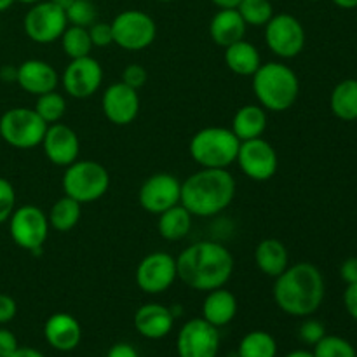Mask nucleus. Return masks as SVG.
I'll list each match as a JSON object with an SVG mask.
<instances>
[{
    "instance_id": "ea45409f",
    "label": "nucleus",
    "mask_w": 357,
    "mask_h": 357,
    "mask_svg": "<svg viewBox=\"0 0 357 357\" xmlns=\"http://www.w3.org/2000/svg\"><path fill=\"white\" fill-rule=\"evenodd\" d=\"M17 303L13 296L0 293V324H7L16 317Z\"/></svg>"
},
{
    "instance_id": "603ef678",
    "label": "nucleus",
    "mask_w": 357,
    "mask_h": 357,
    "mask_svg": "<svg viewBox=\"0 0 357 357\" xmlns=\"http://www.w3.org/2000/svg\"><path fill=\"white\" fill-rule=\"evenodd\" d=\"M14 2H16V0H0V13H3V10L9 9Z\"/></svg>"
},
{
    "instance_id": "4d7b16f0",
    "label": "nucleus",
    "mask_w": 357,
    "mask_h": 357,
    "mask_svg": "<svg viewBox=\"0 0 357 357\" xmlns=\"http://www.w3.org/2000/svg\"><path fill=\"white\" fill-rule=\"evenodd\" d=\"M356 357H357V354H356Z\"/></svg>"
},
{
    "instance_id": "37998d69",
    "label": "nucleus",
    "mask_w": 357,
    "mask_h": 357,
    "mask_svg": "<svg viewBox=\"0 0 357 357\" xmlns=\"http://www.w3.org/2000/svg\"><path fill=\"white\" fill-rule=\"evenodd\" d=\"M340 278L344 279L347 284H354V282H357V257L347 258V260L342 264Z\"/></svg>"
},
{
    "instance_id": "39448f33",
    "label": "nucleus",
    "mask_w": 357,
    "mask_h": 357,
    "mask_svg": "<svg viewBox=\"0 0 357 357\" xmlns=\"http://www.w3.org/2000/svg\"><path fill=\"white\" fill-rule=\"evenodd\" d=\"M239 138L229 128H204L195 132L190 139V155L201 167L229 169L237 159Z\"/></svg>"
},
{
    "instance_id": "2eb2a0df",
    "label": "nucleus",
    "mask_w": 357,
    "mask_h": 357,
    "mask_svg": "<svg viewBox=\"0 0 357 357\" xmlns=\"http://www.w3.org/2000/svg\"><path fill=\"white\" fill-rule=\"evenodd\" d=\"M63 89L75 100H87L93 96L103 82V68L93 56L72 59L61 75Z\"/></svg>"
},
{
    "instance_id": "4468645a",
    "label": "nucleus",
    "mask_w": 357,
    "mask_h": 357,
    "mask_svg": "<svg viewBox=\"0 0 357 357\" xmlns=\"http://www.w3.org/2000/svg\"><path fill=\"white\" fill-rule=\"evenodd\" d=\"M178 357H216L220 352L218 328L202 317L187 321L176 338Z\"/></svg>"
},
{
    "instance_id": "8fccbe9b",
    "label": "nucleus",
    "mask_w": 357,
    "mask_h": 357,
    "mask_svg": "<svg viewBox=\"0 0 357 357\" xmlns=\"http://www.w3.org/2000/svg\"><path fill=\"white\" fill-rule=\"evenodd\" d=\"M284 357H314V354L309 351H302V349H298V351L289 352V354H286Z\"/></svg>"
},
{
    "instance_id": "f257e3e1",
    "label": "nucleus",
    "mask_w": 357,
    "mask_h": 357,
    "mask_svg": "<svg viewBox=\"0 0 357 357\" xmlns=\"http://www.w3.org/2000/svg\"><path fill=\"white\" fill-rule=\"evenodd\" d=\"M232 253L215 241H199L185 248L176 258L178 279L195 289L208 293L223 288L234 274Z\"/></svg>"
},
{
    "instance_id": "79ce46f5",
    "label": "nucleus",
    "mask_w": 357,
    "mask_h": 357,
    "mask_svg": "<svg viewBox=\"0 0 357 357\" xmlns=\"http://www.w3.org/2000/svg\"><path fill=\"white\" fill-rule=\"evenodd\" d=\"M344 305L349 316L357 321V282L354 284H347L344 293Z\"/></svg>"
},
{
    "instance_id": "f03ea898",
    "label": "nucleus",
    "mask_w": 357,
    "mask_h": 357,
    "mask_svg": "<svg viewBox=\"0 0 357 357\" xmlns=\"http://www.w3.org/2000/svg\"><path fill=\"white\" fill-rule=\"evenodd\" d=\"M324 278L316 265L309 261L289 265L275 278L272 295L274 302L284 314L293 317H310L323 305Z\"/></svg>"
},
{
    "instance_id": "393cba45",
    "label": "nucleus",
    "mask_w": 357,
    "mask_h": 357,
    "mask_svg": "<svg viewBox=\"0 0 357 357\" xmlns=\"http://www.w3.org/2000/svg\"><path fill=\"white\" fill-rule=\"evenodd\" d=\"M230 129L239 142L261 138L267 129V110L260 105H244L234 115Z\"/></svg>"
},
{
    "instance_id": "4c0bfd02",
    "label": "nucleus",
    "mask_w": 357,
    "mask_h": 357,
    "mask_svg": "<svg viewBox=\"0 0 357 357\" xmlns=\"http://www.w3.org/2000/svg\"><path fill=\"white\" fill-rule=\"evenodd\" d=\"M89 37L94 47H107V45L114 44V37H112V26L110 23L105 21H94L89 28Z\"/></svg>"
},
{
    "instance_id": "a18cd8bd",
    "label": "nucleus",
    "mask_w": 357,
    "mask_h": 357,
    "mask_svg": "<svg viewBox=\"0 0 357 357\" xmlns=\"http://www.w3.org/2000/svg\"><path fill=\"white\" fill-rule=\"evenodd\" d=\"M9 357H45L42 352H38L37 349L31 347H17Z\"/></svg>"
},
{
    "instance_id": "6e6d98bb",
    "label": "nucleus",
    "mask_w": 357,
    "mask_h": 357,
    "mask_svg": "<svg viewBox=\"0 0 357 357\" xmlns=\"http://www.w3.org/2000/svg\"><path fill=\"white\" fill-rule=\"evenodd\" d=\"M309 2H319V0H309Z\"/></svg>"
},
{
    "instance_id": "2f4dec72",
    "label": "nucleus",
    "mask_w": 357,
    "mask_h": 357,
    "mask_svg": "<svg viewBox=\"0 0 357 357\" xmlns=\"http://www.w3.org/2000/svg\"><path fill=\"white\" fill-rule=\"evenodd\" d=\"M35 112L42 117V121L47 126L56 124V122L61 121L66 114V100L63 94L51 91V93H45L37 96L35 101Z\"/></svg>"
},
{
    "instance_id": "6ab92c4d",
    "label": "nucleus",
    "mask_w": 357,
    "mask_h": 357,
    "mask_svg": "<svg viewBox=\"0 0 357 357\" xmlns=\"http://www.w3.org/2000/svg\"><path fill=\"white\" fill-rule=\"evenodd\" d=\"M44 337L49 347L54 351L72 352L79 347L82 340V326L72 314H52L44 324Z\"/></svg>"
},
{
    "instance_id": "412c9836",
    "label": "nucleus",
    "mask_w": 357,
    "mask_h": 357,
    "mask_svg": "<svg viewBox=\"0 0 357 357\" xmlns=\"http://www.w3.org/2000/svg\"><path fill=\"white\" fill-rule=\"evenodd\" d=\"M174 326V314L162 303H145L135 314V328L143 338L160 340L167 337Z\"/></svg>"
},
{
    "instance_id": "6e6552de",
    "label": "nucleus",
    "mask_w": 357,
    "mask_h": 357,
    "mask_svg": "<svg viewBox=\"0 0 357 357\" xmlns=\"http://www.w3.org/2000/svg\"><path fill=\"white\" fill-rule=\"evenodd\" d=\"M114 44L126 51H142L153 44L157 24L150 14L138 9L122 10L110 23Z\"/></svg>"
},
{
    "instance_id": "b1692460",
    "label": "nucleus",
    "mask_w": 357,
    "mask_h": 357,
    "mask_svg": "<svg viewBox=\"0 0 357 357\" xmlns=\"http://www.w3.org/2000/svg\"><path fill=\"white\" fill-rule=\"evenodd\" d=\"M255 264L258 271L275 279L289 267V253L279 239H264L255 248Z\"/></svg>"
},
{
    "instance_id": "f704fd0d",
    "label": "nucleus",
    "mask_w": 357,
    "mask_h": 357,
    "mask_svg": "<svg viewBox=\"0 0 357 357\" xmlns=\"http://www.w3.org/2000/svg\"><path fill=\"white\" fill-rule=\"evenodd\" d=\"M65 13L70 24L82 28H89L98 17L96 6L91 0H75Z\"/></svg>"
},
{
    "instance_id": "9b49d317",
    "label": "nucleus",
    "mask_w": 357,
    "mask_h": 357,
    "mask_svg": "<svg viewBox=\"0 0 357 357\" xmlns=\"http://www.w3.org/2000/svg\"><path fill=\"white\" fill-rule=\"evenodd\" d=\"M66 13L54 6L51 0L33 3L23 20L24 33L37 44H52L59 40L63 31L66 30Z\"/></svg>"
},
{
    "instance_id": "7ed1b4c3",
    "label": "nucleus",
    "mask_w": 357,
    "mask_h": 357,
    "mask_svg": "<svg viewBox=\"0 0 357 357\" xmlns=\"http://www.w3.org/2000/svg\"><path fill=\"white\" fill-rule=\"evenodd\" d=\"M236 180L229 169L201 167L181 183L180 204L190 211L192 216L220 215L232 204L236 197Z\"/></svg>"
},
{
    "instance_id": "20e7f679",
    "label": "nucleus",
    "mask_w": 357,
    "mask_h": 357,
    "mask_svg": "<svg viewBox=\"0 0 357 357\" xmlns=\"http://www.w3.org/2000/svg\"><path fill=\"white\" fill-rule=\"evenodd\" d=\"M253 93L260 107L281 114L289 110L298 100V75L295 70L281 61L261 63L253 75Z\"/></svg>"
},
{
    "instance_id": "49530a36",
    "label": "nucleus",
    "mask_w": 357,
    "mask_h": 357,
    "mask_svg": "<svg viewBox=\"0 0 357 357\" xmlns=\"http://www.w3.org/2000/svg\"><path fill=\"white\" fill-rule=\"evenodd\" d=\"M16 75H17V68H13V66H3L2 72H0V77L6 82H16Z\"/></svg>"
},
{
    "instance_id": "cd10ccee",
    "label": "nucleus",
    "mask_w": 357,
    "mask_h": 357,
    "mask_svg": "<svg viewBox=\"0 0 357 357\" xmlns=\"http://www.w3.org/2000/svg\"><path fill=\"white\" fill-rule=\"evenodd\" d=\"M330 108L340 121H357V79H345L335 86L330 96Z\"/></svg>"
},
{
    "instance_id": "5fc2aeb1",
    "label": "nucleus",
    "mask_w": 357,
    "mask_h": 357,
    "mask_svg": "<svg viewBox=\"0 0 357 357\" xmlns=\"http://www.w3.org/2000/svg\"><path fill=\"white\" fill-rule=\"evenodd\" d=\"M159 2H162V3H169V2H173V0H159Z\"/></svg>"
},
{
    "instance_id": "c03bdc74",
    "label": "nucleus",
    "mask_w": 357,
    "mask_h": 357,
    "mask_svg": "<svg viewBox=\"0 0 357 357\" xmlns=\"http://www.w3.org/2000/svg\"><path fill=\"white\" fill-rule=\"evenodd\" d=\"M107 357H139V356H138V351H136L131 344L121 342V344L112 345Z\"/></svg>"
},
{
    "instance_id": "c9c22d12",
    "label": "nucleus",
    "mask_w": 357,
    "mask_h": 357,
    "mask_svg": "<svg viewBox=\"0 0 357 357\" xmlns=\"http://www.w3.org/2000/svg\"><path fill=\"white\" fill-rule=\"evenodd\" d=\"M14 209H16V192L10 181L0 176V225L9 222Z\"/></svg>"
},
{
    "instance_id": "5701e85b",
    "label": "nucleus",
    "mask_w": 357,
    "mask_h": 357,
    "mask_svg": "<svg viewBox=\"0 0 357 357\" xmlns=\"http://www.w3.org/2000/svg\"><path fill=\"white\" fill-rule=\"evenodd\" d=\"M246 30L248 24L244 23L237 9H218L209 23V35L213 42L216 45H222L223 49L243 40Z\"/></svg>"
},
{
    "instance_id": "c85d7f7f",
    "label": "nucleus",
    "mask_w": 357,
    "mask_h": 357,
    "mask_svg": "<svg viewBox=\"0 0 357 357\" xmlns=\"http://www.w3.org/2000/svg\"><path fill=\"white\" fill-rule=\"evenodd\" d=\"M80 216H82V204L68 195H63L52 204L51 211H49V227L58 232H68V230L75 229L77 223L80 222Z\"/></svg>"
},
{
    "instance_id": "a878e982",
    "label": "nucleus",
    "mask_w": 357,
    "mask_h": 357,
    "mask_svg": "<svg viewBox=\"0 0 357 357\" xmlns=\"http://www.w3.org/2000/svg\"><path fill=\"white\" fill-rule=\"evenodd\" d=\"M225 65L230 72L241 77H253L261 66V56L257 45L248 40H239L225 47Z\"/></svg>"
},
{
    "instance_id": "aec40b11",
    "label": "nucleus",
    "mask_w": 357,
    "mask_h": 357,
    "mask_svg": "<svg viewBox=\"0 0 357 357\" xmlns=\"http://www.w3.org/2000/svg\"><path fill=\"white\" fill-rule=\"evenodd\" d=\"M17 86L26 93L40 96V94L56 91L59 84L58 72L42 59H28L17 66Z\"/></svg>"
},
{
    "instance_id": "09e8293b",
    "label": "nucleus",
    "mask_w": 357,
    "mask_h": 357,
    "mask_svg": "<svg viewBox=\"0 0 357 357\" xmlns=\"http://www.w3.org/2000/svg\"><path fill=\"white\" fill-rule=\"evenodd\" d=\"M331 2L340 9H356L357 7V0H331Z\"/></svg>"
},
{
    "instance_id": "c756f323",
    "label": "nucleus",
    "mask_w": 357,
    "mask_h": 357,
    "mask_svg": "<svg viewBox=\"0 0 357 357\" xmlns=\"http://www.w3.org/2000/svg\"><path fill=\"white\" fill-rule=\"evenodd\" d=\"M239 357H275L278 356V342L271 333L261 330L250 331L239 342L237 349Z\"/></svg>"
},
{
    "instance_id": "58836bf2",
    "label": "nucleus",
    "mask_w": 357,
    "mask_h": 357,
    "mask_svg": "<svg viewBox=\"0 0 357 357\" xmlns=\"http://www.w3.org/2000/svg\"><path fill=\"white\" fill-rule=\"evenodd\" d=\"M146 79H149V73H146V70L143 68L142 65H138V63H131V65L126 66L124 72H122L121 82H124L126 86H129V87H132V89L138 91L139 87L145 86Z\"/></svg>"
},
{
    "instance_id": "3c124183",
    "label": "nucleus",
    "mask_w": 357,
    "mask_h": 357,
    "mask_svg": "<svg viewBox=\"0 0 357 357\" xmlns=\"http://www.w3.org/2000/svg\"><path fill=\"white\" fill-rule=\"evenodd\" d=\"M52 3H54V6H58L59 9H63V10H66L68 9L70 6H72L73 2H75V0H51Z\"/></svg>"
},
{
    "instance_id": "ddd939ff",
    "label": "nucleus",
    "mask_w": 357,
    "mask_h": 357,
    "mask_svg": "<svg viewBox=\"0 0 357 357\" xmlns=\"http://www.w3.org/2000/svg\"><path fill=\"white\" fill-rule=\"evenodd\" d=\"M236 162L250 180L268 181L278 173L279 157L267 139L255 138L241 142Z\"/></svg>"
},
{
    "instance_id": "a211bd4d",
    "label": "nucleus",
    "mask_w": 357,
    "mask_h": 357,
    "mask_svg": "<svg viewBox=\"0 0 357 357\" xmlns=\"http://www.w3.org/2000/svg\"><path fill=\"white\" fill-rule=\"evenodd\" d=\"M40 145L44 149L45 157L54 166L66 167L79 159V136H77V132L72 128H68L66 124H61V122L47 126V131H45Z\"/></svg>"
},
{
    "instance_id": "e433bc0d",
    "label": "nucleus",
    "mask_w": 357,
    "mask_h": 357,
    "mask_svg": "<svg viewBox=\"0 0 357 357\" xmlns=\"http://www.w3.org/2000/svg\"><path fill=\"white\" fill-rule=\"evenodd\" d=\"M326 335V328L321 321L317 319H305L302 323V326L298 328V337L303 344L307 345H316L321 338Z\"/></svg>"
},
{
    "instance_id": "423d86ee",
    "label": "nucleus",
    "mask_w": 357,
    "mask_h": 357,
    "mask_svg": "<svg viewBox=\"0 0 357 357\" xmlns=\"http://www.w3.org/2000/svg\"><path fill=\"white\" fill-rule=\"evenodd\" d=\"M63 192L80 204L94 202L103 197L110 187V174L103 164L96 160H79L65 167Z\"/></svg>"
},
{
    "instance_id": "4be33fe9",
    "label": "nucleus",
    "mask_w": 357,
    "mask_h": 357,
    "mask_svg": "<svg viewBox=\"0 0 357 357\" xmlns=\"http://www.w3.org/2000/svg\"><path fill=\"white\" fill-rule=\"evenodd\" d=\"M237 316V298L232 291L223 288L206 293L202 302V319L215 328H223L232 323Z\"/></svg>"
},
{
    "instance_id": "473e14b6",
    "label": "nucleus",
    "mask_w": 357,
    "mask_h": 357,
    "mask_svg": "<svg viewBox=\"0 0 357 357\" xmlns=\"http://www.w3.org/2000/svg\"><path fill=\"white\" fill-rule=\"evenodd\" d=\"M237 10L243 16L248 26H265L274 16V6L271 0H243L237 6Z\"/></svg>"
},
{
    "instance_id": "a19ab883",
    "label": "nucleus",
    "mask_w": 357,
    "mask_h": 357,
    "mask_svg": "<svg viewBox=\"0 0 357 357\" xmlns=\"http://www.w3.org/2000/svg\"><path fill=\"white\" fill-rule=\"evenodd\" d=\"M17 347L16 335L7 328H0V357H9Z\"/></svg>"
},
{
    "instance_id": "864d4df0",
    "label": "nucleus",
    "mask_w": 357,
    "mask_h": 357,
    "mask_svg": "<svg viewBox=\"0 0 357 357\" xmlns=\"http://www.w3.org/2000/svg\"><path fill=\"white\" fill-rule=\"evenodd\" d=\"M16 2H20V3H24V6H33V3L40 2V0H16Z\"/></svg>"
},
{
    "instance_id": "bb28decb",
    "label": "nucleus",
    "mask_w": 357,
    "mask_h": 357,
    "mask_svg": "<svg viewBox=\"0 0 357 357\" xmlns=\"http://www.w3.org/2000/svg\"><path fill=\"white\" fill-rule=\"evenodd\" d=\"M157 216H159V220H157V230H159L162 239L181 241L190 232L192 218L194 216L190 215V211L185 206L176 204Z\"/></svg>"
},
{
    "instance_id": "f3484780",
    "label": "nucleus",
    "mask_w": 357,
    "mask_h": 357,
    "mask_svg": "<svg viewBox=\"0 0 357 357\" xmlns=\"http://www.w3.org/2000/svg\"><path fill=\"white\" fill-rule=\"evenodd\" d=\"M101 110L112 124H131L139 114L138 91L126 86L124 82L112 84L101 96Z\"/></svg>"
},
{
    "instance_id": "f8f14e48",
    "label": "nucleus",
    "mask_w": 357,
    "mask_h": 357,
    "mask_svg": "<svg viewBox=\"0 0 357 357\" xmlns=\"http://www.w3.org/2000/svg\"><path fill=\"white\" fill-rule=\"evenodd\" d=\"M176 279V258L164 251L146 255L136 267V284L146 295L167 291Z\"/></svg>"
},
{
    "instance_id": "dca6fc26",
    "label": "nucleus",
    "mask_w": 357,
    "mask_h": 357,
    "mask_svg": "<svg viewBox=\"0 0 357 357\" xmlns=\"http://www.w3.org/2000/svg\"><path fill=\"white\" fill-rule=\"evenodd\" d=\"M181 181L174 174L155 173L143 181L138 192V201L145 211L160 215L166 209L180 204Z\"/></svg>"
},
{
    "instance_id": "0eeeda50",
    "label": "nucleus",
    "mask_w": 357,
    "mask_h": 357,
    "mask_svg": "<svg viewBox=\"0 0 357 357\" xmlns=\"http://www.w3.org/2000/svg\"><path fill=\"white\" fill-rule=\"evenodd\" d=\"M45 131L47 124L35 108H9L0 117V138L14 149H35L42 143Z\"/></svg>"
},
{
    "instance_id": "1a4fd4ad",
    "label": "nucleus",
    "mask_w": 357,
    "mask_h": 357,
    "mask_svg": "<svg viewBox=\"0 0 357 357\" xmlns=\"http://www.w3.org/2000/svg\"><path fill=\"white\" fill-rule=\"evenodd\" d=\"M265 44L282 59H293L305 47V28L293 14H274L265 24Z\"/></svg>"
},
{
    "instance_id": "7c9ffc66",
    "label": "nucleus",
    "mask_w": 357,
    "mask_h": 357,
    "mask_svg": "<svg viewBox=\"0 0 357 357\" xmlns=\"http://www.w3.org/2000/svg\"><path fill=\"white\" fill-rule=\"evenodd\" d=\"M61 47L65 51V54L68 56L70 59L84 58V56H91V51H93V42H91L89 31L87 28L82 26H66V30L63 31L61 35Z\"/></svg>"
},
{
    "instance_id": "de8ad7c7",
    "label": "nucleus",
    "mask_w": 357,
    "mask_h": 357,
    "mask_svg": "<svg viewBox=\"0 0 357 357\" xmlns=\"http://www.w3.org/2000/svg\"><path fill=\"white\" fill-rule=\"evenodd\" d=\"M213 3H215L218 9H237V6H239L243 0H211Z\"/></svg>"
},
{
    "instance_id": "72a5a7b5",
    "label": "nucleus",
    "mask_w": 357,
    "mask_h": 357,
    "mask_svg": "<svg viewBox=\"0 0 357 357\" xmlns=\"http://www.w3.org/2000/svg\"><path fill=\"white\" fill-rule=\"evenodd\" d=\"M314 357H356L357 349L338 335H324L312 351Z\"/></svg>"
},
{
    "instance_id": "9d476101",
    "label": "nucleus",
    "mask_w": 357,
    "mask_h": 357,
    "mask_svg": "<svg viewBox=\"0 0 357 357\" xmlns=\"http://www.w3.org/2000/svg\"><path fill=\"white\" fill-rule=\"evenodd\" d=\"M49 220L42 209L33 204L20 206L9 218L10 239L26 251H38L49 236Z\"/></svg>"
}]
</instances>
